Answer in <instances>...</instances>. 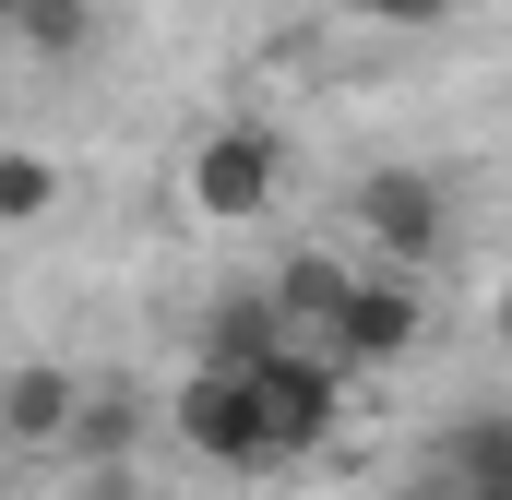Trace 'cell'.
<instances>
[{"instance_id":"cell-3","label":"cell","mask_w":512,"mask_h":500,"mask_svg":"<svg viewBox=\"0 0 512 500\" xmlns=\"http://www.w3.org/2000/svg\"><path fill=\"white\" fill-rule=\"evenodd\" d=\"M167 417H179V441H191L203 465H227V477H262V465H274L251 370H215V358H203V370L179 381V405H167Z\"/></svg>"},{"instance_id":"cell-17","label":"cell","mask_w":512,"mask_h":500,"mask_svg":"<svg viewBox=\"0 0 512 500\" xmlns=\"http://www.w3.org/2000/svg\"><path fill=\"white\" fill-rule=\"evenodd\" d=\"M0 24H12V0H0Z\"/></svg>"},{"instance_id":"cell-8","label":"cell","mask_w":512,"mask_h":500,"mask_svg":"<svg viewBox=\"0 0 512 500\" xmlns=\"http://www.w3.org/2000/svg\"><path fill=\"white\" fill-rule=\"evenodd\" d=\"M441 477H453L465 500H512V417H453Z\"/></svg>"},{"instance_id":"cell-12","label":"cell","mask_w":512,"mask_h":500,"mask_svg":"<svg viewBox=\"0 0 512 500\" xmlns=\"http://www.w3.org/2000/svg\"><path fill=\"white\" fill-rule=\"evenodd\" d=\"M48 203H60V167L48 155H0V227H36Z\"/></svg>"},{"instance_id":"cell-11","label":"cell","mask_w":512,"mask_h":500,"mask_svg":"<svg viewBox=\"0 0 512 500\" xmlns=\"http://www.w3.org/2000/svg\"><path fill=\"white\" fill-rule=\"evenodd\" d=\"M0 36H24L36 60H84L96 12H84V0H12V24H0Z\"/></svg>"},{"instance_id":"cell-13","label":"cell","mask_w":512,"mask_h":500,"mask_svg":"<svg viewBox=\"0 0 512 500\" xmlns=\"http://www.w3.org/2000/svg\"><path fill=\"white\" fill-rule=\"evenodd\" d=\"M346 12H370V24H393V36H429L453 0H346Z\"/></svg>"},{"instance_id":"cell-2","label":"cell","mask_w":512,"mask_h":500,"mask_svg":"<svg viewBox=\"0 0 512 500\" xmlns=\"http://www.w3.org/2000/svg\"><path fill=\"white\" fill-rule=\"evenodd\" d=\"M274 191H286V143L262 120H227L191 143V215H215V227H251L274 215Z\"/></svg>"},{"instance_id":"cell-1","label":"cell","mask_w":512,"mask_h":500,"mask_svg":"<svg viewBox=\"0 0 512 500\" xmlns=\"http://www.w3.org/2000/svg\"><path fill=\"white\" fill-rule=\"evenodd\" d=\"M251 393H262V441H274V465H298V453L334 441V358H322L310 334L262 346V358H251Z\"/></svg>"},{"instance_id":"cell-10","label":"cell","mask_w":512,"mask_h":500,"mask_svg":"<svg viewBox=\"0 0 512 500\" xmlns=\"http://www.w3.org/2000/svg\"><path fill=\"white\" fill-rule=\"evenodd\" d=\"M262 346H286V322H274V298H227V310H215V322H203V358H215V370H251Z\"/></svg>"},{"instance_id":"cell-15","label":"cell","mask_w":512,"mask_h":500,"mask_svg":"<svg viewBox=\"0 0 512 500\" xmlns=\"http://www.w3.org/2000/svg\"><path fill=\"white\" fill-rule=\"evenodd\" d=\"M489 334H501V346H512V286H501V298H489Z\"/></svg>"},{"instance_id":"cell-6","label":"cell","mask_w":512,"mask_h":500,"mask_svg":"<svg viewBox=\"0 0 512 500\" xmlns=\"http://www.w3.org/2000/svg\"><path fill=\"white\" fill-rule=\"evenodd\" d=\"M72 405H84V381L72 370H0V441H24V453H60L72 441Z\"/></svg>"},{"instance_id":"cell-16","label":"cell","mask_w":512,"mask_h":500,"mask_svg":"<svg viewBox=\"0 0 512 500\" xmlns=\"http://www.w3.org/2000/svg\"><path fill=\"white\" fill-rule=\"evenodd\" d=\"M405 500H465V489H453V477H429V489H405Z\"/></svg>"},{"instance_id":"cell-14","label":"cell","mask_w":512,"mask_h":500,"mask_svg":"<svg viewBox=\"0 0 512 500\" xmlns=\"http://www.w3.org/2000/svg\"><path fill=\"white\" fill-rule=\"evenodd\" d=\"M72 500H131V477H120V465H96V489H72Z\"/></svg>"},{"instance_id":"cell-7","label":"cell","mask_w":512,"mask_h":500,"mask_svg":"<svg viewBox=\"0 0 512 500\" xmlns=\"http://www.w3.org/2000/svg\"><path fill=\"white\" fill-rule=\"evenodd\" d=\"M346 286H358V274H346L334 250H286V274H274L262 298H274V322H286V334H310V346H322V322L346 310Z\"/></svg>"},{"instance_id":"cell-4","label":"cell","mask_w":512,"mask_h":500,"mask_svg":"<svg viewBox=\"0 0 512 500\" xmlns=\"http://www.w3.org/2000/svg\"><path fill=\"white\" fill-rule=\"evenodd\" d=\"M417 334H429V298L405 274H358L346 310L322 322V358L334 370H393V358H417Z\"/></svg>"},{"instance_id":"cell-9","label":"cell","mask_w":512,"mask_h":500,"mask_svg":"<svg viewBox=\"0 0 512 500\" xmlns=\"http://www.w3.org/2000/svg\"><path fill=\"white\" fill-rule=\"evenodd\" d=\"M131 429H143V405H131L120 381H96V393L72 405V441H60V453H84V465H131Z\"/></svg>"},{"instance_id":"cell-5","label":"cell","mask_w":512,"mask_h":500,"mask_svg":"<svg viewBox=\"0 0 512 500\" xmlns=\"http://www.w3.org/2000/svg\"><path fill=\"white\" fill-rule=\"evenodd\" d=\"M358 227H370V250H382L393 274H417V262H441V239H453V203H441L429 167H370L358 179Z\"/></svg>"}]
</instances>
